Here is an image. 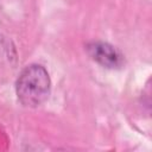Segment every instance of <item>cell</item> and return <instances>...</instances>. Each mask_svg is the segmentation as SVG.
I'll return each mask as SVG.
<instances>
[{"label": "cell", "instance_id": "cell-1", "mask_svg": "<svg viewBox=\"0 0 152 152\" xmlns=\"http://www.w3.org/2000/svg\"><path fill=\"white\" fill-rule=\"evenodd\" d=\"M51 91V80L48 70L40 64H30L19 74L15 93L19 102L25 107H38L44 103Z\"/></svg>", "mask_w": 152, "mask_h": 152}, {"label": "cell", "instance_id": "cell-2", "mask_svg": "<svg viewBox=\"0 0 152 152\" xmlns=\"http://www.w3.org/2000/svg\"><path fill=\"white\" fill-rule=\"evenodd\" d=\"M86 50L90 58L100 65L108 69L120 68L124 63V57L120 51L106 42H90L87 44Z\"/></svg>", "mask_w": 152, "mask_h": 152}]
</instances>
